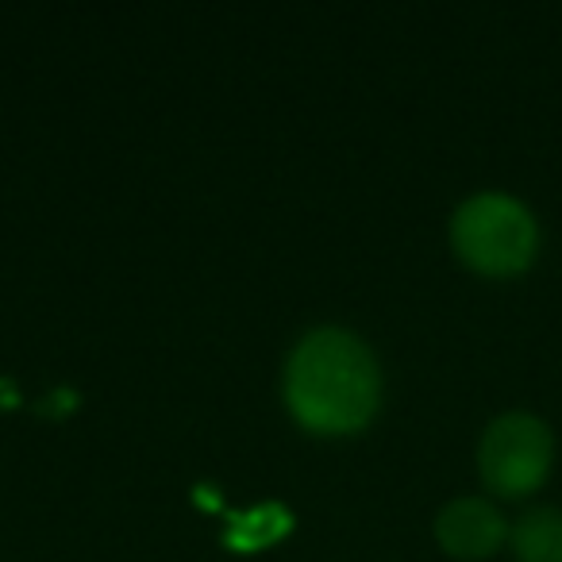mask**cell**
<instances>
[{
	"label": "cell",
	"instance_id": "1",
	"mask_svg": "<svg viewBox=\"0 0 562 562\" xmlns=\"http://www.w3.org/2000/svg\"><path fill=\"white\" fill-rule=\"evenodd\" d=\"M382 378L370 347L344 328H316L285 362L290 413L321 436L359 431L374 416Z\"/></svg>",
	"mask_w": 562,
	"mask_h": 562
},
{
	"label": "cell",
	"instance_id": "2",
	"mask_svg": "<svg viewBox=\"0 0 562 562\" xmlns=\"http://www.w3.org/2000/svg\"><path fill=\"white\" fill-rule=\"evenodd\" d=\"M451 243L467 266L490 278H508L531 266L539 250V224L528 204L508 193H474L454 209Z\"/></svg>",
	"mask_w": 562,
	"mask_h": 562
},
{
	"label": "cell",
	"instance_id": "3",
	"mask_svg": "<svg viewBox=\"0 0 562 562\" xmlns=\"http://www.w3.org/2000/svg\"><path fill=\"white\" fill-rule=\"evenodd\" d=\"M554 436L539 416L531 413H505L482 431L477 443V470L493 493L524 497L539 490L551 474Z\"/></svg>",
	"mask_w": 562,
	"mask_h": 562
},
{
	"label": "cell",
	"instance_id": "4",
	"mask_svg": "<svg viewBox=\"0 0 562 562\" xmlns=\"http://www.w3.org/2000/svg\"><path fill=\"white\" fill-rule=\"evenodd\" d=\"M436 536L443 551L454 554V559H490L505 543L508 528L505 516L485 497H454L439 508Z\"/></svg>",
	"mask_w": 562,
	"mask_h": 562
},
{
	"label": "cell",
	"instance_id": "5",
	"mask_svg": "<svg viewBox=\"0 0 562 562\" xmlns=\"http://www.w3.org/2000/svg\"><path fill=\"white\" fill-rule=\"evenodd\" d=\"M516 562H562V513L531 508L513 528Z\"/></svg>",
	"mask_w": 562,
	"mask_h": 562
}]
</instances>
